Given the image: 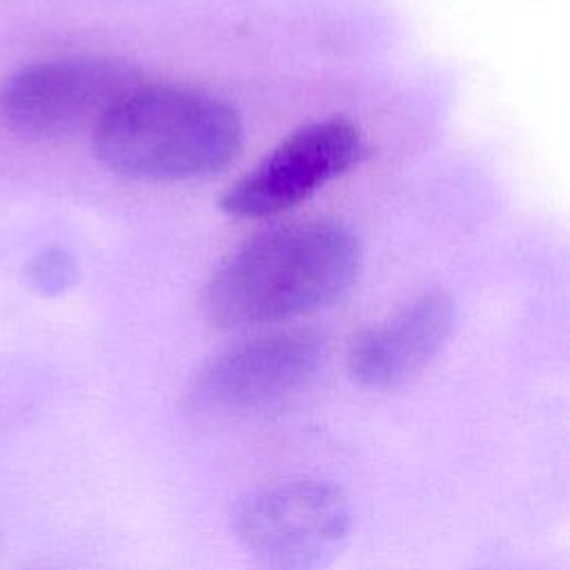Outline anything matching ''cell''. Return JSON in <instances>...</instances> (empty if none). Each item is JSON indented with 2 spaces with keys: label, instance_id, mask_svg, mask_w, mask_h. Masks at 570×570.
Masks as SVG:
<instances>
[{
  "label": "cell",
  "instance_id": "cell-6",
  "mask_svg": "<svg viewBox=\"0 0 570 570\" xmlns=\"http://www.w3.org/2000/svg\"><path fill=\"white\" fill-rule=\"evenodd\" d=\"M363 154V136L350 118L332 116L309 122L238 178L225 191L220 207L238 218L283 214L345 174Z\"/></svg>",
  "mask_w": 570,
  "mask_h": 570
},
{
  "label": "cell",
  "instance_id": "cell-3",
  "mask_svg": "<svg viewBox=\"0 0 570 570\" xmlns=\"http://www.w3.org/2000/svg\"><path fill=\"white\" fill-rule=\"evenodd\" d=\"M325 341L312 330L272 332L238 343L205 363L185 392L196 421L229 423L276 410L318 376Z\"/></svg>",
  "mask_w": 570,
  "mask_h": 570
},
{
  "label": "cell",
  "instance_id": "cell-4",
  "mask_svg": "<svg viewBox=\"0 0 570 570\" xmlns=\"http://www.w3.org/2000/svg\"><path fill=\"white\" fill-rule=\"evenodd\" d=\"M352 532L341 485L296 476L254 492L236 512V534L261 570H330Z\"/></svg>",
  "mask_w": 570,
  "mask_h": 570
},
{
  "label": "cell",
  "instance_id": "cell-5",
  "mask_svg": "<svg viewBox=\"0 0 570 570\" xmlns=\"http://www.w3.org/2000/svg\"><path fill=\"white\" fill-rule=\"evenodd\" d=\"M138 85V71L111 58L36 62L2 82L0 122L27 140H62L96 131L111 107Z\"/></svg>",
  "mask_w": 570,
  "mask_h": 570
},
{
  "label": "cell",
  "instance_id": "cell-8",
  "mask_svg": "<svg viewBox=\"0 0 570 570\" xmlns=\"http://www.w3.org/2000/svg\"><path fill=\"white\" fill-rule=\"evenodd\" d=\"M73 274H76V269H73L71 258L58 249H49V252L40 254L29 265V278H31L33 287H38L40 292H47V294L65 289L73 281Z\"/></svg>",
  "mask_w": 570,
  "mask_h": 570
},
{
  "label": "cell",
  "instance_id": "cell-7",
  "mask_svg": "<svg viewBox=\"0 0 570 570\" xmlns=\"http://www.w3.org/2000/svg\"><path fill=\"white\" fill-rule=\"evenodd\" d=\"M456 321L445 292H428L354 336L347 372L367 390H396L416 379L445 347Z\"/></svg>",
  "mask_w": 570,
  "mask_h": 570
},
{
  "label": "cell",
  "instance_id": "cell-1",
  "mask_svg": "<svg viewBox=\"0 0 570 570\" xmlns=\"http://www.w3.org/2000/svg\"><path fill=\"white\" fill-rule=\"evenodd\" d=\"M356 236L338 220L281 225L252 238L209 278L203 309L225 330L258 327L323 309L356 281Z\"/></svg>",
  "mask_w": 570,
  "mask_h": 570
},
{
  "label": "cell",
  "instance_id": "cell-2",
  "mask_svg": "<svg viewBox=\"0 0 570 570\" xmlns=\"http://www.w3.org/2000/svg\"><path fill=\"white\" fill-rule=\"evenodd\" d=\"M243 125L232 105L174 85H138L94 131L96 156L111 171L138 180H185L232 163Z\"/></svg>",
  "mask_w": 570,
  "mask_h": 570
}]
</instances>
